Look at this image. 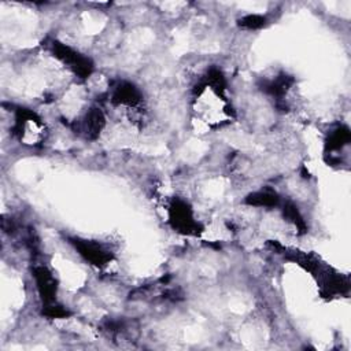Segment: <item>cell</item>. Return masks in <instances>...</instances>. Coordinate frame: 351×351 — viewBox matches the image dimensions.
<instances>
[{
    "label": "cell",
    "instance_id": "5",
    "mask_svg": "<svg viewBox=\"0 0 351 351\" xmlns=\"http://www.w3.org/2000/svg\"><path fill=\"white\" fill-rule=\"evenodd\" d=\"M295 84V78L287 73H280L273 78H262L258 82V88L276 99V107L278 110H285V100L284 96L287 95V92L292 88V85Z\"/></svg>",
    "mask_w": 351,
    "mask_h": 351
},
{
    "label": "cell",
    "instance_id": "3",
    "mask_svg": "<svg viewBox=\"0 0 351 351\" xmlns=\"http://www.w3.org/2000/svg\"><path fill=\"white\" fill-rule=\"evenodd\" d=\"M49 49L52 52V55L62 62L69 70H71L78 78L81 80H86L88 77L92 75L93 70H95V64L92 62L90 58L82 55L81 52L73 49L71 47L53 40L49 44Z\"/></svg>",
    "mask_w": 351,
    "mask_h": 351
},
{
    "label": "cell",
    "instance_id": "2",
    "mask_svg": "<svg viewBox=\"0 0 351 351\" xmlns=\"http://www.w3.org/2000/svg\"><path fill=\"white\" fill-rule=\"evenodd\" d=\"M169 223L173 230L185 236H196L202 232V225L195 218L193 210L188 202L181 197H173L167 208Z\"/></svg>",
    "mask_w": 351,
    "mask_h": 351
},
{
    "label": "cell",
    "instance_id": "13",
    "mask_svg": "<svg viewBox=\"0 0 351 351\" xmlns=\"http://www.w3.org/2000/svg\"><path fill=\"white\" fill-rule=\"evenodd\" d=\"M41 313L44 317H47L49 319H63V318H67L71 315V313L64 306L58 303V300L52 302L49 304H44Z\"/></svg>",
    "mask_w": 351,
    "mask_h": 351
},
{
    "label": "cell",
    "instance_id": "6",
    "mask_svg": "<svg viewBox=\"0 0 351 351\" xmlns=\"http://www.w3.org/2000/svg\"><path fill=\"white\" fill-rule=\"evenodd\" d=\"M32 273H33L36 288H37V292L40 295L43 306L49 304L52 302H56L58 280L55 278L53 273L44 265L34 266Z\"/></svg>",
    "mask_w": 351,
    "mask_h": 351
},
{
    "label": "cell",
    "instance_id": "7",
    "mask_svg": "<svg viewBox=\"0 0 351 351\" xmlns=\"http://www.w3.org/2000/svg\"><path fill=\"white\" fill-rule=\"evenodd\" d=\"M106 126V115L100 107H90L86 114L77 121L75 133L84 134L88 140H96Z\"/></svg>",
    "mask_w": 351,
    "mask_h": 351
},
{
    "label": "cell",
    "instance_id": "9",
    "mask_svg": "<svg viewBox=\"0 0 351 351\" xmlns=\"http://www.w3.org/2000/svg\"><path fill=\"white\" fill-rule=\"evenodd\" d=\"M351 141V132L348 126L339 125L328 134L325 140V155H332L336 151L343 149Z\"/></svg>",
    "mask_w": 351,
    "mask_h": 351
},
{
    "label": "cell",
    "instance_id": "12",
    "mask_svg": "<svg viewBox=\"0 0 351 351\" xmlns=\"http://www.w3.org/2000/svg\"><path fill=\"white\" fill-rule=\"evenodd\" d=\"M237 25L245 30H259L267 25V18L259 14H248L239 18Z\"/></svg>",
    "mask_w": 351,
    "mask_h": 351
},
{
    "label": "cell",
    "instance_id": "1",
    "mask_svg": "<svg viewBox=\"0 0 351 351\" xmlns=\"http://www.w3.org/2000/svg\"><path fill=\"white\" fill-rule=\"evenodd\" d=\"M12 133L21 143L37 147L45 138V125L33 110L15 107Z\"/></svg>",
    "mask_w": 351,
    "mask_h": 351
},
{
    "label": "cell",
    "instance_id": "10",
    "mask_svg": "<svg viewBox=\"0 0 351 351\" xmlns=\"http://www.w3.org/2000/svg\"><path fill=\"white\" fill-rule=\"evenodd\" d=\"M244 203L248 206H252V207L273 208V207L280 206V196L276 191H273L270 188H265V189L248 193L244 197Z\"/></svg>",
    "mask_w": 351,
    "mask_h": 351
},
{
    "label": "cell",
    "instance_id": "11",
    "mask_svg": "<svg viewBox=\"0 0 351 351\" xmlns=\"http://www.w3.org/2000/svg\"><path fill=\"white\" fill-rule=\"evenodd\" d=\"M281 211H282V217L291 222L299 232V234H304L307 232V223L302 215V213L299 211L298 206L291 202V200H287L281 204Z\"/></svg>",
    "mask_w": 351,
    "mask_h": 351
},
{
    "label": "cell",
    "instance_id": "8",
    "mask_svg": "<svg viewBox=\"0 0 351 351\" xmlns=\"http://www.w3.org/2000/svg\"><path fill=\"white\" fill-rule=\"evenodd\" d=\"M110 100L114 106L136 108L143 103V95L134 84H132L129 81H119L112 88Z\"/></svg>",
    "mask_w": 351,
    "mask_h": 351
},
{
    "label": "cell",
    "instance_id": "4",
    "mask_svg": "<svg viewBox=\"0 0 351 351\" xmlns=\"http://www.w3.org/2000/svg\"><path fill=\"white\" fill-rule=\"evenodd\" d=\"M67 241L74 247V250L86 263L95 267L103 269L114 259L112 251L99 241L82 237H67Z\"/></svg>",
    "mask_w": 351,
    "mask_h": 351
}]
</instances>
